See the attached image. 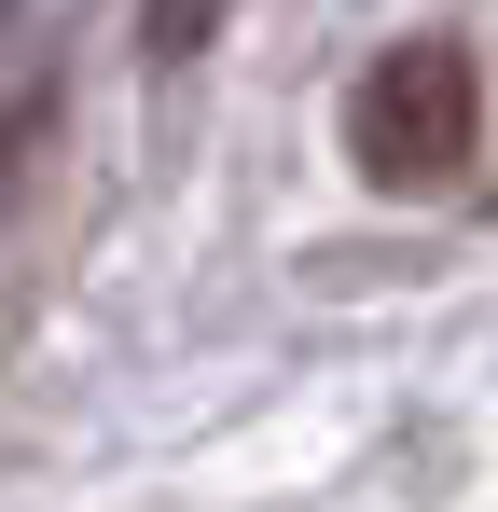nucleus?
I'll use <instances>...</instances> for the list:
<instances>
[{"mask_svg":"<svg viewBox=\"0 0 498 512\" xmlns=\"http://www.w3.org/2000/svg\"><path fill=\"white\" fill-rule=\"evenodd\" d=\"M471 125H485V97H471V42H388L374 70H360V97H346V153H360V180L374 194H429V180L471 167Z\"/></svg>","mask_w":498,"mask_h":512,"instance_id":"f257e3e1","label":"nucleus"}]
</instances>
